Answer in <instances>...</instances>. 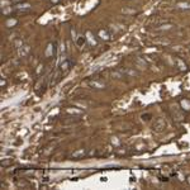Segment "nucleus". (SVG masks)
<instances>
[{
  "label": "nucleus",
  "instance_id": "nucleus-1",
  "mask_svg": "<svg viewBox=\"0 0 190 190\" xmlns=\"http://www.w3.org/2000/svg\"><path fill=\"white\" fill-rule=\"evenodd\" d=\"M165 128H166V120L164 118H156L153 120V124H152V131L157 133L164 132Z\"/></svg>",
  "mask_w": 190,
  "mask_h": 190
},
{
  "label": "nucleus",
  "instance_id": "nucleus-2",
  "mask_svg": "<svg viewBox=\"0 0 190 190\" xmlns=\"http://www.w3.org/2000/svg\"><path fill=\"white\" fill-rule=\"evenodd\" d=\"M30 9H32V4L28 1L17 3V4L13 5V10H14V12H18V13H26V12H29Z\"/></svg>",
  "mask_w": 190,
  "mask_h": 190
},
{
  "label": "nucleus",
  "instance_id": "nucleus-3",
  "mask_svg": "<svg viewBox=\"0 0 190 190\" xmlns=\"http://www.w3.org/2000/svg\"><path fill=\"white\" fill-rule=\"evenodd\" d=\"M171 115H172V119H175L176 122H181L184 119V114H182V109L180 108V105L171 106Z\"/></svg>",
  "mask_w": 190,
  "mask_h": 190
},
{
  "label": "nucleus",
  "instance_id": "nucleus-4",
  "mask_svg": "<svg viewBox=\"0 0 190 190\" xmlns=\"http://www.w3.org/2000/svg\"><path fill=\"white\" fill-rule=\"evenodd\" d=\"M56 53V43L55 42H48L46 46V50H44V57L51 58L55 56Z\"/></svg>",
  "mask_w": 190,
  "mask_h": 190
},
{
  "label": "nucleus",
  "instance_id": "nucleus-5",
  "mask_svg": "<svg viewBox=\"0 0 190 190\" xmlns=\"http://www.w3.org/2000/svg\"><path fill=\"white\" fill-rule=\"evenodd\" d=\"M88 86L90 89H94V90H104V89L106 88V85L104 84V82L99 81V80H89L88 81Z\"/></svg>",
  "mask_w": 190,
  "mask_h": 190
},
{
  "label": "nucleus",
  "instance_id": "nucleus-6",
  "mask_svg": "<svg viewBox=\"0 0 190 190\" xmlns=\"http://www.w3.org/2000/svg\"><path fill=\"white\" fill-rule=\"evenodd\" d=\"M71 67H72V64H71V61L70 60H67V58H65V60H61V62H60V70L62 74H67L68 71L71 70Z\"/></svg>",
  "mask_w": 190,
  "mask_h": 190
},
{
  "label": "nucleus",
  "instance_id": "nucleus-7",
  "mask_svg": "<svg viewBox=\"0 0 190 190\" xmlns=\"http://www.w3.org/2000/svg\"><path fill=\"white\" fill-rule=\"evenodd\" d=\"M85 37H86V41H88L89 46H90V47H96V44H98V38L95 37V34L93 33L91 30H86Z\"/></svg>",
  "mask_w": 190,
  "mask_h": 190
},
{
  "label": "nucleus",
  "instance_id": "nucleus-8",
  "mask_svg": "<svg viewBox=\"0 0 190 190\" xmlns=\"http://www.w3.org/2000/svg\"><path fill=\"white\" fill-rule=\"evenodd\" d=\"M96 34H98L96 37H98L100 41H103V42H108V41H110V38H112V36H110V33L108 32V30H106V29H103V28L99 29Z\"/></svg>",
  "mask_w": 190,
  "mask_h": 190
},
{
  "label": "nucleus",
  "instance_id": "nucleus-9",
  "mask_svg": "<svg viewBox=\"0 0 190 190\" xmlns=\"http://www.w3.org/2000/svg\"><path fill=\"white\" fill-rule=\"evenodd\" d=\"M122 72L124 74V76H129V77H137L140 75V71L134 70L133 67H126V68H122Z\"/></svg>",
  "mask_w": 190,
  "mask_h": 190
},
{
  "label": "nucleus",
  "instance_id": "nucleus-10",
  "mask_svg": "<svg viewBox=\"0 0 190 190\" xmlns=\"http://www.w3.org/2000/svg\"><path fill=\"white\" fill-rule=\"evenodd\" d=\"M175 65L180 71H188V65H186V62L182 58L175 57Z\"/></svg>",
  "mask_w": 190,
  "mask_h": 190
},
{
  "label": "nucleus",
  "instance_id": "nucleus-11",
  "mask_svg": "<svg viewBox=\"0 0 190 190\" xmlns=\"http://www.w3.org/2000/svg\"><path fill=\"white\" fill-rule=\"evenodd\" d=\"M175 9L181 10V12H186L190 10V1H178L175 4Z\"/></svg>",
  "mask_w": 190,
  "mask_h": 190
},
{
  "label": "nucleus",
  "instance_id": "nucleus-12",
  "mask_svg": "<svg viewBox=\"0 0 190 190\" xmlns=\"http://www.w3.org/2000/svg\"><path fill=\"white\" fill-rule=\"evenodd\" d=\"M179 105L182 109V112H190V99L188 98H182L179 102Z\"/></svg>",
  "mask_w": 190,
  "mask_h": 190
},
{
  "label": "nucleus",
  "instance_id": "nucleus-13",
  "mask_svg": "<svg viewBox=\"0 0 190 190\" xmlns=\"http://www.w3.org/2000/svg\"><path fill=\"white\" fill-rule=\"evenodd\" d=\"M175 28V24L172 23H165V24H161V26H158L156 30H158V32H166V30H172Z\"/></svg>",
  "mask_w": 190,
  "mask_h": 190
},
{
  "label": "nucleus",
  "instance_id": "nucleus-14",
  "mask_svg": "<svg viewBox=\"0 0 190 190\" xmlns=\"http://www.w3.org/2000/svg\"><path fill=\"white\" fill-rule=\"evenodd\" d=\"M75 43H76V46H77L79 48H82V47H84L85 44L88 43V41H86L85 34H84V36H81V34H79L77 38H76V41H75Z\"/></svg>",
  "mask_w": 190,
  "mask_h": 190
},
{
  "label": "nucleus",
  "instance_id": "nucleus-15",
  "mask_svg": "<svg viewBox=\"0 0 190 190\" xmlns=\"http://www.w3.org/2000/svg\"><path fill=\"white\" fill-rule=\"evenodd\" d=\"M85 155H86V148H79V150L72 152L71 157L72 158H81V157H84Z\"/></svg>",
  "mask_w": 190,
  "mask_h": 190
},
{
  "label": "nucleus",
  "instance_id": "nucleus-16",
  "mask_svg": "<svg viewBox=\"0 0 190 190\" xmlns=\"http://www.w3.org/2000/svg\"><path fill=\"white\" fill-rule=\"evenodd\" d=\"M17 24H18V19L17 18H8L5 20V27L6 28H14Z\"/></svg>",
  "mask_w": 190,
  "mask_h": 190
},
{
  "label": "nucleus",
  "instance_id": "nucleus-17",
  "mask_svg": "<svg viewBox=\"0 0 190 190\" xmlns=\"http://www.w3.org/2000/svg\"><path fill=\"white\" fill-rule=\"evenodd\" d=\"M66 113L67 114H71V115H79V117H80L81 114H82V110L80 108L76 109L75 106H72V108H67L66 109Z\"/></svg>",
  "mask_w": 190,
  "mask_h": 190
},
{
  "label": "nucleus",
  "instance_id": "nucleus-18",
  "mask_svg": "<svg viewBox=\"0 0 190 190\" xmlns=\"http://www.w3.org/2000/svg\"><path fill=\"white\" fill-rule=\"evenodd\" d=\"M18 50H19V56L24 57V56H27V53L29 52V46L28 44H23V46L19 47Z\"/></svg>",
  "mask_w": 190,
  "mask_h": 190
},
{
  "label": "nucleus",
  "instance_id": "nucleus-19",
  "mask_svg": "<svg viewBox=\"0 0 190 190\" xmlns=\"http://www.w3.org/2000/svg\"><path fill=\"white\" fill-rule=\"evenodd\" d=\"M77 36H79V34L76 33V29H75V28H71V38H72V41H74V42L76 41Z\"/></svg>",
  "mask_w": 190,
  "mask_h": 190
},
{
  "label": "nucleus",
  "instance_id": "nucleus-20",
  "mask_svg": "<svg viewBox=\"0 0 190 190\" xmlns=\"http://www.w3.org/2000/svg\"><path fill=\"white\" fill-rule=\"evenodd\" d=\"M151 118H152V114H150V113L143 114V115H142V120H144V122H147V120H150Z\"/></svg>",
  "mask_w": 190,
  "mask_h": 190
},
{
  "label": "nucleus",
  "instance_id": "nucleus-21",
  "mask_svg": "<svg viewBox=\"0 0 190 190\" xmlns=\"http://www.w3.org/2000/svg\"><path fill=\"white\" fill-rule=\"evenodd\" d=\"M12 162H13V160H9V161H3V162H1V166H3V167H6V166H9V165H12Z\"/></svg>",
  "mask_w": 190,
  "mask_h": 190
},
{
  "label": "nucleus",
  "instance_id": "nucleus-22",
  "mask_svg": "<svg viewBox=\"0 0 190 190\" xmlns=\"http://www.w3.org/2000/svg\"><path fill=\"white\" fill-rule=\"evenodd\" d=\"M112 144H114V146H118L119 144V141L117 137H112Z\"/></svg>",
  "mask_w": 190,
  "mask_h": 190
},
{
  "label": "nucleus",
  "instance_id": "nucleus-23",
  "mask_svg": "<svg viewBox=\"0 0 190 190\" xmlns=\"http://www.w3.org/2000/svg\"><path fill=\"white\" fill-rule=\"evenodd\" d=\"M0 85H1V88H5L6 86V80L4 77H1V81H0Z\"/></svg>",
  "mask_w": 190,
  "mask_h": 190
},
{
  "label": "nucleus",
  "instance_id": "nucleus-24",
  "mask_svg": "<svg viewBox=\"0 0 190 190\" xmlns=\"http://www.w3.org/2000/svg\"><path fill=\"white\" fill-rule=\"evenodd\" d=\"M185 181H186V182H188V185L190 186V175H188V176H186V179H185Z\"/></svg>",
  "mask_w": 190,
  "mask_h": 190
},
{
  "label": "nucleus",
  "instance_id": "nucleus-25",
  "mask_svg": "<svg viewBox=\"0 0 190 190\" xmlns=\"http://www.w3.org/2000/svg\"><path fill=\"white\" fill-rule=\"evenodd\" d=\"M122 12H123V13H127V10H126V9H123ZM129 13H132V14H133V13H136V10H129Z\"/></svg>",
  "mask_w": 190,
  "mask_h": 190
},
{
  "label": "nucleus",
  "instance_id": "nucleus-26",
  "mask_svg": "<svg viewBox=\"0 0 190 190\" xmlns=\"http://www.w3.org/2000/svg\"><path fill=\"white\" fill-rule=\"evenodd\" d=\"M58 1H60V0H51V3H52V4H57Z\"/></svg>",
  "mask_w": 190,
  "mask_h": 190
},
{
  "label": "nucleus",
  "instance_id": "nucleus-27",
  "mask_svg": "<svg viewBox=\"0 0 190 190\" xmlns=\"http://www.w3.org/2000/svg\"><path fill=\"white\" fill-rule=\"evenodd\" d=\"M15 1H19V0H15Z\"/></svg>",
  "mask_w": 190,
  "mask_h": 190
},
{
  "label": "nucleus",
  "instance_id": "nucleus-28",
  "mask_svg": "<svg viewBox=\"0 0 190 190\" xmlns=\"http://www.w3.org/2000/svg\"><path fill=\"white\" fill-rule=\"evenodd\" d=\"M189 50H190V46H189Z\"/></svg>",
  "mask_w": 190,
  "mask_h": 190
}]
</instances>
